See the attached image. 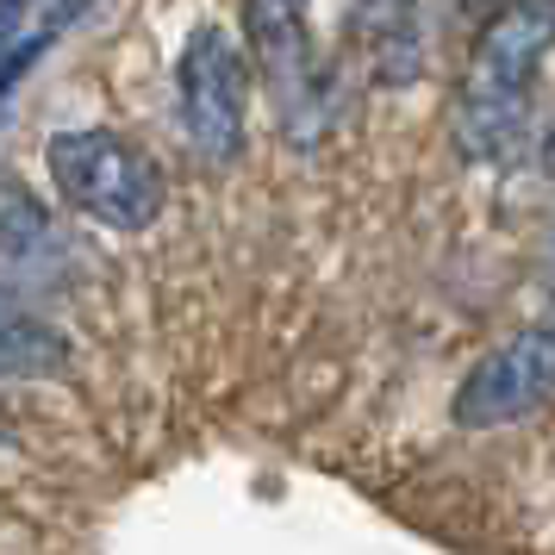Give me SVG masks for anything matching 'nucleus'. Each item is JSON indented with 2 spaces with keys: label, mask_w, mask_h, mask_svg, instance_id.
I'll return each mask as SVG.
<instances>
[{
  "label": "nucleus",
  "mask_w": 555,
  "mask_h": 555,
  "mask_svg": "<svg viewBox=\"0 0 555 555\" xmlns=\"http://www.w3.org/2000/svg\"><path fill=\"white\" fill-rule=\"evenodd\" d=\"M63 337L56 325H44L31 306H20L0 287V380H38V375H63Z\"/></svg>",
  "instance_id": "423d86ee"
},
{
  "label": "nucleus",
  "mask_w": 555,
  "mask_h": 555,
  "mask_svg": "<svg viewBox=\"0 0 555 555\" xmlns=\"http://www.w3.org/2000/svg\"><path fill=\"white\" fill-rule=\"evenodd\" d=\"M244 31L250 51L269 76V94L281 106L287 138H312V106L325 101V81L312 69V26H306V0H244Z\"/></svg>",
  "instance_id": "39448f33"
},
{
  "label": "nucleus",
  "mask_w": 555,
  "mask_h": 555,
  "mask_svg": "<svg viewBox=\"0 0 555 555\" xmlns=\"http://www.w3.org/2000/svg\"><path fill=\"white\" fill-rule=\"evenodd\" d=\"M181 131L201 163H237L244 151V56L219 26H201L176 63Z\"/></svg>",
  "instance_id": "20e7f679"
},
{
  "label": "nucleus",
  "mask_w": 555,
  "mask_h": 555,
  "mask_svg": "<svg viewBox=\"0 0 555 555\" xmlns=\"http://www.w3.org/2000/svg\"><path fill=\"white\" fill-rule=\"evenodd\" d=\"M0 450H7V430H0Z\"/></svg>",
  "instance_id": "f8f14e48"
},
{
  "label": "nucleus",
  "mask_w": 555,
  "mask_h": 555,
  "mask_svg": "<svg viewBox=\"0 0 555 555\" xmlns=\"http://www.w3.org/2000/svg\"><path fill=\"white\" fill-rule=\"evenodd\" d=\"M555 51V0H500L475 38L455 88V151L468 163H505L525 151L530 94Z\"/></svg>",
  "instance_id": "f257e3e1"
},
{
  "label": "nucleus",
  "mask_w": 555,
  "mask_h": 555,
  "mask_svg": "<svg viewBox=\"0 0 555 555\" xmlns=\"http://www.w3.org/2000/svg\"><path fill=\"white\" fill-rule=\"evenodd\" d=\"M20 7H26V0H0V13H20Z\"/></svg>",
  "instance_id": "9b49d317"
},
{
  "label": "nucleus",
  "mask_w": 555,
  "mask_h": 555,
  "mask_svg": "<svg viewBox=\"0 0 555 555\" xmlns=\"http://www.w3.org/2000/svg\"><path fill=\"white\" fill-rule=\"evenodd\" d=\"M356 26H369L375 38L393 26H412V0H356Z\"/></svg>",
  "instance_id": "6e6552de"
},
{
  "label": "nucleus",
  "mask_w": 555,
  "mask_h": 555,
  "mask_svg": "<svg viewBox=\"0 0 555 555\" xmlns=\"http://www.w3.org/2000/svg\"><path fill=\"white\" fill-rule=\"evenodd\" d=\"M44 163L56 194L94 225L144 231L163 212V169L113 131H56L44 144Z\"/></svg>",
  "instance_id": "f03ea898"
},
{
  "label": "nucleus",
  "mask_w": 555,
  "mask_h": 555,
  "mask_svg": "<svg viewBox=\"0 0 555 555\" xmlns=\"http://www.w3.org/2000/svg\"><path fill=\"white\" fill-rule=\"evenodd\" d=\"M51 262H56V231L44 225V212L31 201H13L0 212V275L38 287L51 275Z\"/></svg>",
  "instance_id": "0eeeda50"
},
{
  "label": "nucleus",
  "mask_w": 555,
  "mask_h": 555,
  "mask_svg": "<svg viewBox=\"0 0 555 555\" xmlns=\"http://www.w3.org/2000/svg\"><path fill=\"white\" fill-rule=\"evenodd\" d=\"M543 169L555 176V126H550V138H543Z\"/></svg>",
  "instance_id": "9d476101"
},
{
  "label": "nucleus",
  "mask_w": 555,
  "mask_h": 555,
  "mask_svg": "<svg viewBox=\"0 0 555 555\" xmlns=\"http://www.w3.org/2000/svg\"><path fill=\"white\" fill-rule=\"evenodd\" d=\"M455 13H493V7H500V0H450Z\"/></svg>",
  "instance_id": "1a4fd4ad"
},
{
  "label": "nucleus",
  "mask_w": 555,
  "mask_h": 555,
  "mask_svg": "<svg viewBox=\"0 0 555 555\" xmlns=\"http://www.w3.org/2000/svg\"><path fill=\"white\" fill-rule=\"evenodd\" d=\"M555 393V306L537 312L525 331H512L500 350H487L475 362V375L455 393V425L493 430L512 425Z\"/></svg>",
  "instance_id": "7ed1b4c3"
}]
</instances>
